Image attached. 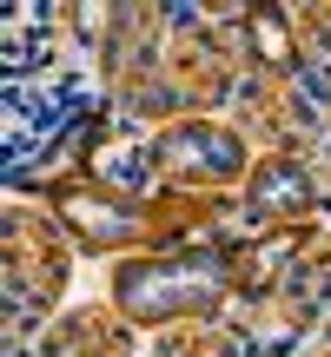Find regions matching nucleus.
Here are the masks:
<instances>
[{
	"mask_svg": "<svg viewBox=\"0 0 331 357\" xmlns=\"http://www.w3.org/2000/svg\"><path fill=\"white\" fill-rule=\"evenodd\" d=\"M126 318L106 305H80L73 318L53 331V357H126Z\"/></svg>",
	"mask_w": 331,
	"mask_h": 357,
	"instance_id": "obj_1",
	"label": "nucleus"
},
{
	"mask_svg": "<svg viewBox=\"0 0 331 357\" xmlns=\"http://www.w3.org/2000/svg\"><path fill=\"white\" fill-rule=\"evenodd\" d=\"M245 26H252V40H258V53H265L272 66H292V33H285L272 13H245Z\"/></svg>",
	"mask_w": 331,
	"mask_h": 357,
	"instance_id": "obj_2",
	"label": "nucleus"
},
{
	"mask_svg": "<svg viewBox=\"0 0 331 357\" xmlns=\"http://www.w3.org/2000/svg\"><path fill=\"white\" fill-rule=\"evenodd\" d=\"M166 351H172V357H239L226 337H205V331H172V337H166Z\"/></svg>",
	"mask_w": 331,
	"mask_h": 357,
	"instance_id": "obj_3",
	"label": "nucleus"
},
{
	"mask_svg": "<svg viewBox=\"0 0 331 357\" xmlns=\"http://www.w3.org/2000/svg\"><path fill=\"white\" fill-rule=\"evenodd\" d=\"M305 245H311V252H305L311 265H331V231H318V238H311V231H305Z\"/></svg>",
	"mask_w": 331,
	"mask_h": 357,
	"instance_id": "obj_4",
	"label": "nucleus"
},
{
	"mask_svg": "<svg viewBox=\"0 0 331 357\" xmlns=\"http://www.w3.org/2000/svg\"><path fill=\"white\" fill-rule=\"evenodd\" d=\"M318 357H331V351H318Z\"/></svg>",
	"mask_w": 331,
	"mask_h": 357,
	"instance_id": "obj_5",
	"label": "nucleus"
}]
</instances>
